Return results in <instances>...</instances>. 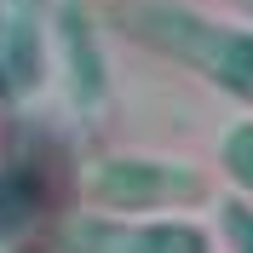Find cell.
<instances>
[{
    "instance_id": "6da1fadb",
    "label": "cell",
    "mask_w": 253,
    "mask_h": 253,
    "mask_svg": "<svg viewBox=\"0 0 253 253\" xmlns=\"http://www.w3.org/2000/svg\"><path fill=\"white\" fill-rule=\"evenodd\" d=\"M126 35H138L144 46L190 63L196 75H207L230 98L253 104V29L213 23V17L190 12V6H173V0H144V6L126 12Z\"/></svg>"
},
{
    "instance_id": "7a4b0ae2",
    "label": "cell",
    "mask_w": 253,
    "mask_h": 253,
    "mask_svg": "<svg viewBox=\"0 0 253 253\" xmlns=\"http://www.w3.org/2000/svg\"><path fill=\"white\" fill-rule=\"evenodd\" d=\"M86 196L110 213H156V207H190L207 196V178L178 161L150 156H104L86 167Z\"/></svg>"
},
{
    "instance_id": "3957f363",
    "label": "cell",
    "mask_w": 253,
    "mask_h": 253,
    "mask_svg": "<svg viewBox=\"0 0 253 253\" xmlns=\"http://www.w3.org/2000/svg\"><path fill=\"white\" fill-rule=\"evenodd\" d=\"M69 253H213L196 224H121V219H75Z\"/></svg>"
},
{
    "instance_id": "277c9868",
    "label": "cell",
    "mask_w": 253,
    "mask_h": 253,
    "mask_svg": "<svg viewBox=\"0 0 253 253\" xmlns=\"http://www.w3.org/2000/svg\"><path fill=\"white\" fill-rule=\"evenodd\" d=\"M46 0H0V92L29 98L46 75V35H41Z\"/></svg>"
},
{
    "instance_id": "5b68a950",
    "label": "cell",
    "mask_w": 253,
    "mask_h": 253,
    "mask_svg": "<svg viewBox=\"0 0 253 253\" xmlns=\"http://www.w3.org/2000/svg\"><path fill=\"white\" fill-rule=\"evenodd\" d=\"M58 52L69 63V92H75L81 110H98L104 92H110V75H104V52H98L92 17L81 0H63L58 6Z\"/></svg>"
},
{
    "instance_id": "8992f818",
    "label": "cell",
    "mask_w": 253,
    "mask_h": 253,
    "mask_svg": "<svg viewBox=\"0 0 253 253\" xmlns=\"http://www.w3.org/2000/svg\"><path fill=\"white\" fill-rule=\"evenodd\" d=\"M35 178L17 173V167H6L0 173V242H12L17 230H29L35 224Z\"/></svg>"
},
{
    "instance_id": "52a82bcc",
    "label": "cell",
    "mask_w": 253,
    "mask_h": 253,
    "mask_svg": "<svg viewBox=\"0 0 253 253\" xmlns=\"http://www.w3.org/2000/svg\"><path fill=\"white\" fill-rule=\"evenodd\" d=\"M224 167H230V178L248 190V202H253V121H236L224 132Z\"/></svg>"
},
{
    "instance_id": "ba28073f",
    "label": "cell",
    "mask_w": 253,
    "mask_h": 253,
    "mask_svg": "<svg viewBox=\"0 0 253 253\" xmlns=\"http://www.w3.org/2000/svg\"><path fill=\"white\" fill-rule=\"evenodd\" d=\"M224 236H230V253H253V207L248 202H224Z\"/></svg>"
},
{
    "instance_id": "9c48e42d",
    "label": "cell",
    "mask_w": 253,
    "mask_h": 253,
    "mask_svg": "<svg viewBox=\"0 0 253 253\" xmlns=\"http://www.w3.org/2000/svg\"><path fill=\"white\" fill-rule=\"evenodd\" d=\"M242 6H253V0H242Z\"/></svg>"
}]
</instances>
